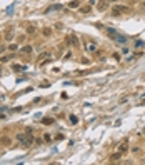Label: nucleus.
<instances>
[{
	"label": "nucleus",
	"instance_id": "obj_1",
	"mask_svg": "<svg viewBox=\"0 0 145 165\" xmlns=\"http://www.w3.org/2000/svg\"><path fill=\"white\" fill-rule=\"evenodd\" d=\"M105 33H107L108 39H112V40H115V42H120V43H125V42H127V39H125V37H123L122 33H118L115 28L105 27Z\"/></svg>",
	"mask_w": 145,
	"mask_h": 165
},
{
	"label": "nucleus",
	"instance_id": "obj_2",
	"mask_svg": "<svg viewBox=\"0 0 145 165\" xmlns=\"http://www.w3.org/2000/svg\"><path fill=\"white\" fill-rule=\"evenodd\" d=\"M112 12H114V15H118V13L130 12V8L127 7V5H114V7H112Z\"/></svg>",
	"mask_w": 145,
	"mask_h": 165
},
{
	"label": "nucleus",
	"instance_id": "obj_3",
	"mask_svg": "<svg viewBox=\"0 0 145 165\" xmlns=\"http://www.w3.org/2000/svg\"><path fill=\"white\" fill-rule=\"evenodd\" d=\"M57 10H63V5L62 4H55V5H50L47 8V12H57Z\"/></svg>",
	"mask_w": 145,
	"mask_h": 165
},
{
	"label": "nucleus",
	"instance_id": "obj_4",
	"mask_svg": "<svg viewBox=\"0 0 145 165\" xmlns=\"http://www.w3.org/2000/svg\"><path fill=\"white\" fill-rule=\"evenodd\" d=\"M25 68H27V67H22V65H19V63H13V65H12V70H13V72H24Z\"/></svg>",
	"mask_w": 145,
	"mask_h": 165
},
{
	"label": "nucleus",
	"instance_id": "obj_5",
	"mask_svg": "<svg viewBox=\"0 0 145 165\" xmlns=\"http://www.w3.org/2000/svg\"><path fill=\"white\" fill-rule=\"evenodd\" d=\"M85 47H87V52H90V53H94V52H97V47H95L94 43H87Z\"/></svg>",
	"mask_w": 145,
	"mask_h": 165
},
{
	"label": "nucleus",
	"instance_id": "obj_6",
	"mask_svg": "<svg viewBox=\"0 0 145 165\" xmlns=\"http://www.w3.org/2000/svg\"><path fill=\"white\" fill-rule=\"evenodd\" d=\"M78 5H80V0H72V2L68 4V7H70V8H77Z\"/></svg>",
	"mask_w": 145,
	"mask_h": 165
},
{
	"label": "nucleus",
	"instance_id": "obj_7",
	"mask_svg": "<svg viewBox=\"0 0 145 165\" xmlns=\"http://www.w3.org/2000/svg\"><path fill=\"white\" fill-rule=\"evenodd\" d=\"M25 137H27V134H24V132H19V134H17V140H19V142H24Z\"/></svg>",
	"mask_w": 145,
	"mask_h": 165
},
{
	"label": "nucleus",
	"instance_id": "obj_8",
	"mask_svg": "<svg viewBox=\"0 0 145 165\" xmlns=\"http://www.w3.org/2000/svg\"><path fill=\"white\" fill-rule=\"evenodd\" d=\"M22 53H27V55H28V53H32V47H30V45L22 47Z\"/></svg>",
	"mask_w": 145,
	"mask_h": 165
},
{
	"label": "nucleus",
	"instance_id": "obj_9",
	"mask_svg": "<svg viewBox=\"0 0 145 165\" xmlns=\"http://www.w3.org/2000/svg\"><path fill=\"white\" fill-rule=\"evenodd\" d=\"M68 118H70V123H72V125H77V123H78V118H77V115H70Z\"/></svg>",
	"mask_w": 145,
	"mask_h": 165
},
{
	"label": "nucleus",
	"instance_id": "obj_10",
	"mask_svg": "<svg viewBox=\"0 0 145 165\" xmlns=\"http://www.w3.org/2000/svg\"><path fill=\"white\" fill-rule=\"evenodd\" d=\"M42 123H45V125H50V123H53V118H50V117H45V118L42 120Z\"/></svg>",
	"mask_w": 145,
	"mask_h": 165
},
{
	"label": "nucleus",
	"instance_id": "obj_11",
	"mask_svg": "<svg viewBox=\"0 0 145 165\" xmlns=\"http://www.w3.org/2000/svg\"><path fill=\"white\" fill-rule=\"evenodd\" d=\"M120 157H122V153H115V155H112V157H110V160H112V162H115V160H118Z\"/></svg>",
	"mask_w": 145,
	"mask_h": 165
},
{
	"label": "nucleus",
	"instance_id": "obj_12",
	"mask_svg": "<svg viewBox=\"0 0 145 165\" xmlns=\"http://www.w3.org/2000/svg\"><path fill=\"white\" fill-rule=\"evenodd\" d=\"M48 57H50V53H48V52H43L40 57H39V60H42V59H48Z\"/></svg>",
	"mask_w": 145,
	"mask_h": 165
},
{
	"label": "nucleus",
	"instance_id": "obj_13",
	"mask_svg": "<svg viewBox=\"0 0 145 165\" xmlns=\"http://www.w3.org/2000/svg\"><path fill=\"white\" fill-rule=\"evenodd\" d=\"M123 152H127V140L123 142V145L120 147V153H123Z\"/></svg>",
	"mask_w": 145,
	"mask_h": 165
},
{
	"label": "nucleus",
	"instance_id": "obj_14",
	"mask_svg": "<svg viewBox=\"0 0 145 165\" xmlns=\"http://www.w3.org/2000/svg\"><path fill=\"white\" fill-rule=\"evenodd\" d=\"M17 48H19V47H17L15 43H12V45H8V50H10V52H13V50H17Z\"/></svg>",
	"mask_w": 145,
	"mask_h": 165
},
{
	"label": "nucleus",
	"instance_id": "obj_15",
	"mask_svg": "<svg viewBox=\"0 0 145 165\" xmlns=\"http://www.w3.org/2000/svg\"><path fill=\"white\" fill-rule=\"evenodd\" d=\"M80 12H82V13H88V12H90V7H83Z\"/></svg>",
	"mask_w": 145,
	"mask_h": 165
},
{
	"label": "nucleus",
	"instance_id": "obj_16",
	"mask_svg": "<svg viewBox=\"0 0 145 165\" xmlns=\"http://www.w3.org/2000/svg\"><path fill=\"white\" fill-rule=\"evenodd\" d=\"M50 33H52V32H50V28H43V35H45V37H48Z\"/></svg>",
	"mask_w": 145,
	"mask_h": 165
},
{
	"label": "nucleus",
	"instance_id": "obj_17",
	"mask_svg": "<svg viewBox=\"0 0 145 165\" xmlns=\"http://www.w3.org/2000/svg\"><path fill=\"white\" fill-rule=\"evenodd\" d=\"M43 140H45V142H50V140H52V137H50L48 134H45V135H43Z\"/></svg>",
	"mask_w": 145,
	"mask_h": 165
},
{
	"label": "nucleus",
	"instance_id": "obj_18",
	"mask_svg": "<svg viewBox=\"0 0 145 165\" xmlns=\"http://www.w3.org/2000/svg\"><path fill=\"white\" fill-rule=\"evenodd\" d=\"M27 32H28V33H33V32H35V27H28Z\"/></svg>",
	"mask_w": 145,
	"mask_h": 165
},
{
	"label": "nucleus",
	"instance_id": "obj_19",
	"mask_svg": "<svg viewBox=\"0 0 145 165\" xmlns=\"http://www.w3.org/2000/svg\"><path fill=\"white\" fill-rule=\"evenodd\" d=\"M0 142H2V143H5V145H7V143H10V140H8V138H2Z\"/></svg>",
	"mask_w": 145,
	"mask_h": 165
},
{
	"label": "nucleus",
	"instance_id": "obj_20",
	"mask_svg": "<svg viewBox=\"0 0 145 165\" xmlns=\"http://www.w3.org/2000/svg\"><path fill=\"white\" fill-rule=\"evenodd\" d=\"M88 4H90V5H95V4H97V0H88Z\"/></svg>",
	"mask_w": 145,
	"mask_h": 165
},
{
	"label": "nucleus",
	"instance_id": "obj_21",
	"mask_svg": "<svg viewBox=\"0 0 145 165\" xmlns=\"http://www.w3.org/2000/svg\"><path fill=\"white\" fill-rule=\"evenodd\" d=\"M143 7H145V2H143Z\"/></svg>",
	"mask_w": 145,
	"mask_h": 165
}]
</instances>
